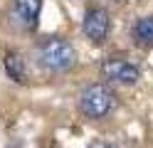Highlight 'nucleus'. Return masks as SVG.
I'll return each mask as SVG.
<instances>
[{"instance_id":"obj_3","label":"nucleus","mask_w":153,"mask_h":148,"mask_svg":"<svg viewBox=\"0 0 153 148\" xmlns=\"http://www.w3.org/2000/svg\"><path fill=\"white\" fill-rule=\"evenodd\" d=\"M101 74L106 82L111 84H121V86H133L141 79V69L128 62V59H123V57H111L106 59V62L101 64Z\"/></svg>"},{"instance_id":"obj_4","label":"nucleus","mask_w":153,"mask_h":148,"mask_svg":"<svg viewBox=\"0 0 153 148\" xmlns=\"http://www.w3.org/2000/svg\"><path fill=\"white\" fill-rule=\"evenodd\" d=\"M82 30L94 45H101L104 39L109 37V30H111V20H109V13L104 7H89L87 15H84V22H82Z\"/></svg>"},{"instance_id":"obj_7","label":"nucleus","mask_w":153,"mask_h":148,"mask_svg":"<svg viewBox=\"0 0 153 148\" xmlns=\"http://www.w3.org/2000/svg\"><path fill=\"white\" fill-rule=\"evenodd\" d=\"M131 37L136 45L151 47L153 45V17H138L131 27Z\"/></svg>"},{"instance_id":"obj_5","label":"nucleus","mask_w":153,"mask_h":148,"mask_svg":"<svg viewBox=\"0 0 153 148\" xmlns=\"http://www.w3.org/2000/svg\"><path fill=\"white\" fill-rule=\"evenodd\" d=\"M42 10V0H13L10 5V20L20 30H35L37 17Z\"/></svg>"},{"instance_id":"obj_1","label":"nucleus","mask_w":153,"mask_h":148,"mask_svg":"<svg viewBox=\"0 0 153 148\" xmlns=\"http://www.w3.org/2000/svg\"><path fill=\"white\" fill-rule=\"evenodd\" d=\"M35 59H37V64L42 69L59 74V72H69L76 64V52L62 37H45L35 47Z\"/></svg>"},{"instance_id":"obj_6","label":"nucleus","mask_w":153,"mask_h":148,"mask_svg":"<svg viewBox=\"0 0 153 148\" xmlns=\"http://www.w3.org/2000/svg\"><path fill=\"white\" fill-rule=\"evenodd\" d=\"M3 69L13 82H25L27 79V64H25V57L20 52H7L3 57Z\"/></svg>"},{"instance_id":"obj_8","label":"nucleus","mask_w":153,"mask_h":148,"mask_svg":"<svg viewBox=\"0 0 153 148\" xmlns=\"http://www.w3.org/2000/svg\"><path fill=\"white\" fill-rule=\"evenodd\" d=\"M89 148H119V146H114V143H109V141H101V138H97V141L89 143Z\"/></svg>"},{"instance_id":"obj_2","label":"nucleus","mask_w":153,"mask_h":148,"mask_svg":"<svg viewBox=\"0 0 153 148\" xmlns=\"http://www.w3.org/2000/svg\"><path fill=\"white\" fill-rule=\"evenodd\" d=\"M114 106H116L114 91L104 84H91L79 94V111L87 118H106Z\"/></svg>"}]
</instances>
